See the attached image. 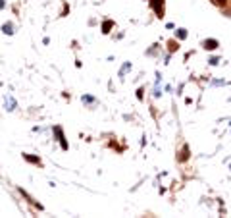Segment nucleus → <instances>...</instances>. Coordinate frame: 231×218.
<instances>
[{"label":"nucleus","mask_w":231,"mask_h":218,"mask_svg":"<svg viewBox=\"0 0 231 218\" xmlns=\"http://www.w3.org/2000/svg\"><path fill=\"white\" fill-rule=\"evenodd\" d=\"M177 31H179V33H177L179 39H185V37H187V31H185V29H177Z\"/></svg>","instance_id":"obj_11"},{"label":"nucleus","mask_w":231,"mask_h":218,"mask_svg":"<svg viewBox=\"0 0 231 218\" xmlns=\"http://www.w3.org/2000/svg\"><path fill=\"white\" fill-rule=\"evenodd\" d=\"M175 48H177V46H175V41H171V42H170V50H175Z\"/></svg>","instance_id":"obj_12"},{"label":"nucleus","mask_w":231,"mask_h":218,"mask_svg":"<svg viewBox=\"0 0 231 218\" xmlns=\"http://www.w3.org/2000/svg\"><path fill=\"white\" fill-rule=\"evenodd\" d=\"M2 33L12 35V33H14V23H10V21H8V23H4V25H2Z\"/></svg>","instance_id":"obj_4"},{"label":"nucleus","mask_w":231,"mask_h":218,"mask_svg":"<svg viewBox=\"0 0 231 218\" xmlns=\"http://www.w3.org/2000/svg\"><path fill=\"white\" fill-rule=\"evenodd\" d=\"M187 158H189V147H183L181 155H179V160H181V162H185Z\"/></svg>","instance_id":"obj_6"},{"label":"nucleus","mask_w":231,"mask_h":218,"mask_svg":"<svg viewBox=\"0 0 231 218\" xmlns=\"http://www.w3.org/2000/svg\"><path fill=\"white\" fill-rule=\"evenodd\" d=\"M204 48L206 50H216V48H218V41H216V39H206L204 41Z\"/></svg>","instance_id":"obj_3"},{"label":"nucleus","mask_w":231,"mask_h":218,"mask_svg":"<svg viewBox=\"0 0 231 218\" xmlns=\"http://www.w3.org/2000/svg\"><path fill=\"white\" fill-rule=\"evenodd\" d=\"M129 68H131V64H129V62H127V64H125V66H123V68H121V70H119V77H123V75H125V71H127Z\"/></svg>","instance_id":"obj_8"},{"label":"nucleus","mask_w":231,"mask_h":218,"mask_svg":"<svg viewBox=\"0 0 231 218\" xmlns=\"http://www.w3.org/2000/svg\"><path fill=\"white\" fill-rule=\"evenodd\" d=\"M6 106H10L8 110H14V106H16V103H14V99H6Z\"/></svg>","instance_id":"obj_9"},{"label":"nucleus","mask_w":231,"mask_h":218,"mask_svg":"<svg viewBox=\"0 0 231 218\" xmlns=\"http://www.w3.org/2000/svg\"><path fill=\"white\" fill-rule=\"evenodd\" d=\"M0 8H4V0H0Z\"/></svg>","instance_id":"obj_13"},{"label":"nucleus","mask_w":231,"mask_h":218,"mask_svg":"<svg viewBox=\"0 0 231 218\" xmlns=\"http://www.w3.org/2000/svg\"><path fill=\"white\" fill-rule=\"evenodd\" d=\"M54 131H56V135H58V141L62 143V149L66 151V149H68V143H66V137H64V133H62V129H60V127H54Z\"/></svg>","instance_id":"obj_2"},{"label":"nucleus","mask_w":231,"mask_h":218,"mask_svg":"<svg viewBox=\"0 0 231 218\" xmlns=\"http://www.w3.org/2000/svg\"><path fill=\"white\" fill-rule=\"evenodd\" d=\"M23 158L27 162H33V164H39L41 166V158H37V156H31V155H23Z\"/></svg>","instance_id":"obj_5"},{"label":"nucleus","mask_w":231,"mask_h":218,"mask_svg":"<svg viewBox=\"0 0 231 218\" xmlns=\"http://www.w3.org/2000/svg\"><path fill=\"white\" fill-rule=\"evenodd\" d=\"M212 2H214L216 6H225V4H227V0H212Z\"/></svg>","instance_id":"obj_10"},{"label":"nucleus","mask_w":231,"mask_h":218,"mask_svg":"<svg viewBox=\"0 0 231 218\" xmlns=\"http://www.w3.org/2000/svg\"><path fill=\"white\" fill-rule=\"evenodd\" d=\"M114 27V21H110V19H108V21H104V25H102V33H110V29Z\"/></svg>","instance_id":"obj_7"},{"label":"nucleus","mask_w":231,"mask_h":218,"mask_svg":"<svg viewBox=\"0 0 231 218\" xmlns=\"http://www.w3.org/2000/svg\"><path fill=\"white\" fill-rule=\"evenodd\" d=\"M148 4H150V8L156 12L158 18H164V12H166V2L164 0H150Z\"/></svg>","instance_id":"obj_1"}]
</instances>
